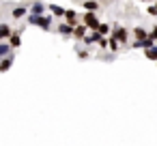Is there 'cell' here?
I'll return each mask as SVG.
<instances>
[{"instance_id": "obj_24", "label": "cell", "mask_w": 157, "mask_h": 146, "mask_svg": "<svg viewBox=\"0 0 157 146\" xmlns=\"http://www.w3.org/2000/svg\"><path fill=\"white\" fill-rule=\"evenodd\" d=\"M140 2H151V0H140Z\"/></svg>"}, {"instance_id": "obj_16", "label": "cell", "mask_w": 157, "mask_h": 146, "mask_svg": "<svg viewBox=\"0 0 157 146\" xmlns=\"http://www.w3.org/2000/svg\"><path fill=\"white\" fill-rule=\"evenodd\" d=\"M13 60H15V54L13 56H7V58H0V73H7L13 67Z\"/></svg>"}, {"instance_id": "obj_20", "label": "cell", "mask_w": 157, "mask_h": 146, "mask_svg": "<svg viewBox=\"0 0 157 146\" xmlns=\"http://www.w3.org/2000/svg\"><path fill=\"white\" fill-rule=\"evenodd\" d=\"M88 56H90V52H88L86 47H84V50H82V47H78V58H80V60H86Z\"/></svg>"}, {"instance_id": "obj_9", "label": "cell", "mask_w": 157, "mask_h": 146, "mask_svg": "<svg viewBox=\"0 0 157 146\" xmlns=\"http://www.w3.org/2000/svg\"><path fill=\"white\" fill-rule=\"evenodd\" d=\"M11 35H13V28L7 22H0V41H9Z\"/></svg>"}, {"instance_id": "obj_12", "label": "cell", "mask_w": 157, "mask_h": 146, "mask_svg": "<svg viewBox=\"0 0 157 146\" xmlns=\"http://www.w3.org/2000/svg\"><path fill=\"white\" fill-rule=\"evenodd\" d=\"M99 39H101V35H99L97 30H90V32L84 37V41H82V43H84V47H86V45H97V41H99Z\"/></svg>"}, {"instance_id": "obj_26", "label": "cell", "mask_w": 157, "mask_h": 146, "mask_svg": "<svg viewBox=\"0 0 157 146\" xmlns=\"http://www.w3.org/2000/svg\"><path fill=\"white\" fill-rule=\"evenodd\" d=\"M155 5H157V2H155Z\"/></svg>"}, {"instance_id": "obj_19", "label": "cell", "mask_w": 157, "mask_h": 146, "mask_svg": "<svg viewBox=\"0 0 157 146\" xmlns=\"http://www.w3.org/2000/svg\"><path fill=\"white\" fill-rule=\"evenodd\" d=\"M118 47H121V43H118L114 37H108V50H110L112 54H116V52H118Z\"/></svg>"}, {"instance_id": "obj_6", "label": "cell", "mask_w": 157, "mask_h": 146, "mask_svg": "<svg viewBox=\"0 0 157 146\" xmlns=\"http://www.w3.org/2000/svg\"><path fill=\"white\" fill-rule=\"evenodd\" d=\"M28 11L33 15H43L45 13V2H43V0H33L30 7H28Z\"/></svg>"}, {"instance_id": "obj_7", "label": "cell", "mask_w": 157, "mask_h": 146, "mask_svg": "<svg viewBox=\"0 0 157 146\" xmlns=\"http://www.w3.org/2000/svg\"><path fill=\"white\" fill-rule=\"evenodd\" d=\"M56 32H58L60 37H73V26H69V24L63 20V22L56 26Z\"/></svg>"}, {"instance_id": "obj_5", "label": "cell", "mask_w": 157, "mask_h": 146, "mask_svg": "<svg viewBox=\"0 0 157 146\" xmlns=\"http://www.w3.org/2000/svg\"><path fill=\"white\" fill-rule=\"evenodd\" d=\"M65 22H67L69 26H73V28L82 24V20L78 17V13H75L73 9H67V11H65Z\"/></svg>"}, {"instance_id": "obj_1", "label": "cell", "mask_w": 157, "mask_h": 146, "mask_svg": "<svg viewBox=\"0 0 157 146\" xmlns=\"http://www.w3.org/2000/svg\"><path fill=\"white\" fill-rule=\"evenodd\" d=\"M26 24H30V26H39L41 30H52L54 28V17L52 15H33V13H28V17H26Z\"/></svg>"}, {"instance_id": "obj_8", "label": "cell", "mask_w": 157, "mask_h": 146, "mask_svg": "<svg viewBox=\"0 0 157 146\" xmlns=\"http://www.w3.org/2000/svg\"><path fill=\"white\" fill-rule=\"evenodd\" d=\"M82 9H84V11L97 13V11L101 9V0H84V2H82Z\"/></svg>"}, {"instance_id": "obj_18", "label": "cell", "mask_w": 157, "mask_h": 146, "mask_svg": "<svg viewBox=\"0 0 157 146\" xmlns=\"http://www.w3.org/2000/svg\"><path fill=\"white\" fill-rule=\"evenodd\" d=\"M144 56H146L148 60H155V62H157V43H155L153 47H146V50H144Z\"/></svg>"}, {"instance_id": "obj_11", "label": "cell", "mask_w": 157, "mask_h": 146, "mask_svg": "<svg viewBox=\"0 0 157 146\" xmlns=\"http://www.w3.org/2000/svg\"><path fill=\"white\" fill-rule=\"evenodd\" d=\"M131 37H133L136 41H144V39H148V30L142 28V26H136V28L131 30Z\"/></svg>"}, {"instance_id": "obj_13", "label": "cell", "mask_w": 157, "mask_h": 146, "mask_svg": "<svg viewBox=\"0 0 157 146\" xmlns=\"http://www.w3.org/2000/svg\"><path fill=\"white\" fill-rule=\"evenodd\" d=\"M15 50L9 45V41H0V58H7V56H13Z\"/></svg>"}, {"instance_id": "obj_22", "label": "cell", "mask_w": 157, "mask_h": 146, "mask_svg": "<svg viewBox=\"0 0 157 146\" xmlns=\"http://www.w3.org/2000/svg\"><path fill=\"white\" fill-rule=\"evenodd\" d=\"M97 45H99V50H108V37H101L97 41Z\"/></svg>"}, {"instance_id": "obj_23", "label": "cell", "mask_w": 157, "mask_h": 146, "mask_svg": "<svg viewBox=\"0 0 157 146\" xmlns=\"http://www.w3.org/2000/svg\"><path fill=\"white\" fill-rule=\"evenodd\" d=\"M148 37H151V39H155V41H157V24H155V26H153V28H151V30H148Z\"/></svg>"}, {"instance_id": "obj_25", "label": "cell", "mask_w": 157, "mask_h": 146, "mask_svg": "<svg viewBox=\"0 0 157 146\" xmlns=\"http://www.w3.org/2000/svg\"><path fill=\"white\" fill-rule=\"evenodd\" d=\"M153 2H157V0H153Z\"/></svg>"}, {"instance_id": "obj_14", "label": "cell", "mask_w": 157, "mask_h": 146, "mask_svg": "<svg viewBox=\"0 0 157 146\" xmlns=\"http://www.w3.org/2000/svg\"><path fill=\"white\" fill-rule=\"evenodd\" d=\"M65 11H67V9H63V7H58V5H50V15H52L54 20H65Z\"/></svg>"}, {"instance_id": "obj_15", "label": "cell", "mask_w": 157, "mask_h": 146, "mask_svg": "<svg viewBox=\"0 0 157 146\" xmlns=\"http://www.w3.org/2000/svg\"><path fill=\"white\" fill-rule=\"evenodd\" d=\"M9 45H11L13 50H17V47L22 45V30H13V35L9 37Z\"/></svg>"}, {"instance_id": "obj_3", "label": "cell", "mask_w": 157, "mask_h": 146, "mask_svg": "<svg viewBox=\"0 0 157 146\" xmlns=\"http://www.w3.org/2000/svg\"><path fill=\"white\" fill-rule=\"evenodd\" d=\"M110 37H114V39L121 43V45H127V43H129L131 32H129L125 26H118V24H116V26H112V35H110Z\"/></svg>"}, {"instance_id": "obj_17", "label": "cell", "mask_w": 157, "mask_h": 146, "mask_svg": "<svg viewBox=\"0 0 157 146\" xmlns=\"http://www.w3.org/2000/svg\"><path fill=\"white\" fill-rule=\"evenodd\" d=\"M97 32H99L101 37H110V35H112V26H110V24H105V22H101V24H99V28H97Z\"/></svg>"}, {"instance_id": "obj_4", "label": "cell", "mask_w": 157, "mask_h": 146, "mask_svg": "<svg viewBox=\"0 0 157 146\" xmlns=\"http://www.w3.org/2000/svg\"><path fill=\"white\" fill-rule=\"evenodd\" d=\"M28 13H30V11H28L26 5H17V7L11 9V17H13V20H26Z\"/></svg>"}, {"instance_id": "obj_2", "label": "cell", "mask_w": 157, "mask_h": 146, "mask_svg": "<svg viewBox=\"0 0 157 146\" xmlns=\"http://www.w3.org/2000/svg\"><path fill=\"white\" fill-rule=\"evenodd\" d=\"M80 20H82V24H84L88 30H97V28H99V24H101L99 15H97V13H93V11H84V15H82Z\"/></svg>"}, {"instance_id": "obj_21", "label": "cell", "mask_w": 157, "mask_h": 146, "mask_svg": "<svg viewBox=\"0 0 157 146\" xmlns=\"http://www.w3.org/2000/svg\"><path fill=\"white\" fill-rule=\"evenodd\" d=\"M146 13H148L151 17H157V5H155V2L148 5V7H146Z\"/></svg>"}, {"instance_id": "obj_10", "label": "cell", "mask_w": 157, "mask_h": 146, "mask_svg": "<svg viewBox=\"0 0 157 146\" xmlns=\"http://www.w3.org/2000/svg\"><path fill=\"white\" fill-rule=\"evenodd\" d=\"M88 32H90V30H88L84 24H80V26L73 28V39H75V41H84V37H86Z\"/></svg>"}]
</instances>
